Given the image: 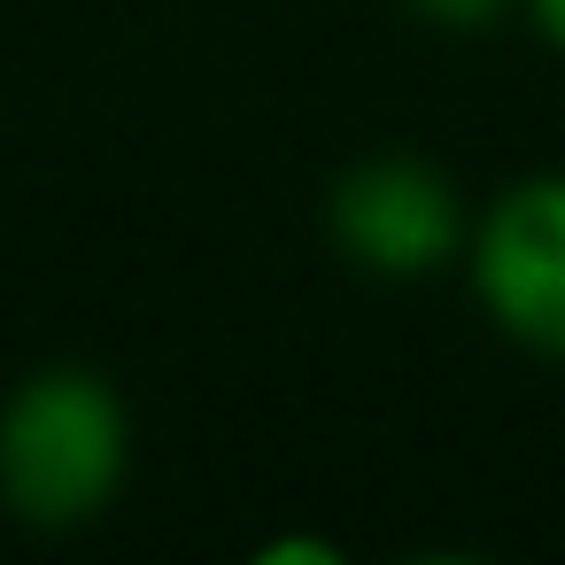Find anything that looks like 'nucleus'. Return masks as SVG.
<instances>
[{
	"mask_svg": "<svg viewBox=\"0 0 565 565\" xmlns=\"http://www.w3.org/2000/svg\"><path fill=\"white\" fill-rule=\"evenodd\" d=\"M411 9L426 17V24H449V32H472V24H488L503 0H411Z\"/></svg>",
	"mask_w": 565,
	"mask_h": 565,
	"instance_id": "20e7f679",
	"label": "nucleus"
},
{
	"mask_svg": "<svg viewBox=\"0 0 565 565\" xmlns=\"http://www.w3.org/2000/svg\"><path fill=\"white\" fill-rule=\"evenodd\" d=\"M465 271L480 310L511 341L565 356V171L503 186L488 217L465 233Z\"/></svg>",
	"mask_w": 565,
	"mask_h": 565,
	"instance_id": "f03ea898",
	"label": "nucleus"
},
{
	"mask_svg": "<svg viewBox=\"0 0 565 565\" xmlns=\"http://www.w3.org/2000/svg\"><path fill=\"white\" fill-rule=\"evenodd\" d=\"M333 241L380 279H418V271L465 256V217L434 163L380 156L333 186Z\"/></svg>",
	"mask_w": 565,
	"mask_h": 565,
	"instance_id": "7ed1b4c3",
	"label": "nucleus"
},
{
	"mask_svg": "<svg viewBox=\"0 0 565 565\" xmlns=\"http://www.w3.org/2000/svg\"><path fill=\"white\" fill-rule=\"evenodd\" d=\"M526 9H534L542 40H550V47H565V0H526Z\"/></svg>",
	"mask_w": 565,
	"mask_h": 565,
	"instance_id": "39448f33",
	"label": "nucleus"
},
{
	"mask_svg": "<svg viewBox=\"0 0 565 565\" xmlns=\"http://www.w3.org/2000/svg\"><path fill=\"white\" fill-rule=\"evenodd\" d=\"M132 457L125 403L102 372L47 364L0 403V503L24 526H86Z\"/></svg>",
	"mask_w": 565,
	"mask_h": 565,
	"instance_id": "f257e3e1",
	"label": "nucleus"
}]
</instances>
